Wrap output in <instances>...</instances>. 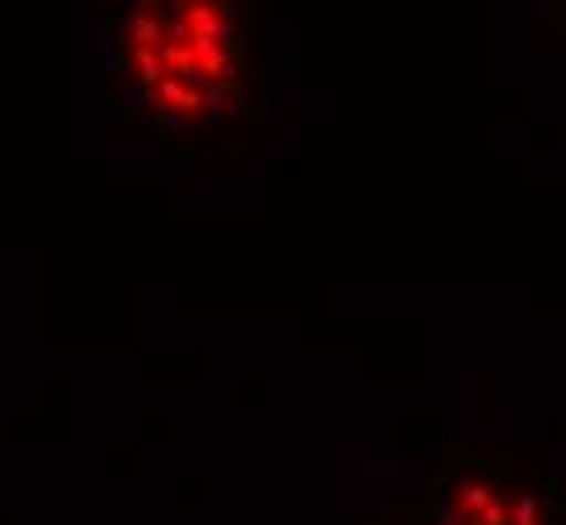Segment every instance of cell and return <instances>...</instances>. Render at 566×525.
Segmentation results:
<instances>
[{
    "instance_id": "cell-2",
    "label": "cell",
    "mask_w": 566,
    "mask_h": 525,
    "mask_svg": "<svg viewBox=\"0 0 566 525\" xmlns=\"http://www.w3.org/2000/svg\"><path fill=\"white\" fill-rule=\"evenodd\" d=\"M397 525H566V514L531 485L494 465L453 469L437 493Z\"/></svg>"
},
{
    "instance_id": "cell-1",
    "label": "cell",
    "mask_w": 566,
    "mask_h": 525,
    "mask_svg": "<svg viewBox=\"0 0 566 525\" xmlns=\"http://www.w3.org/2000/svg\"><path fill=\"white\" fill-rule=\"evenodd\" d=\"M118 77L134 114L158 129H202L243 94L235 0H134L118 33Z\"/></svg>"
}]
</instances>
